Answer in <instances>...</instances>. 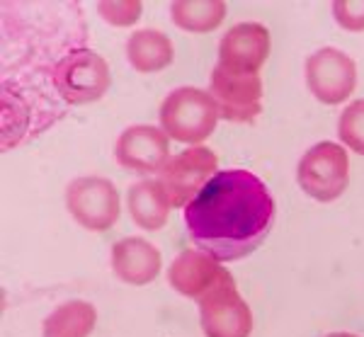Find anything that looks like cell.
Wrapping results in <instances>:
<instances>
[{
  "mask_svg": "<svg viewBox=\"0 0 364 337\" xmlns=\"http://www.w3.org/2000/svg\"><path fill=\"white\" fill-rule=\"evenodd\" d=\"M216 168H219V158L204 146H192L170 158L161 170V185L166 189L170 206L185 209L209 185V180L216 175Z\"/></svg>",
  "mask_w": 364,
  "mask_h": 337,
  "instance_id": "6",
  "label": "cell"
},
{
  "mask_svg": "<svg viewBox=\"0 0 364 337\" xmlns=\"http://www.w3.org/2000/svg\"><path fill=\"white\" fill-rule=\"evenodd\" d=\"M277 204L265 182L248 170H224L185 206V228L202 252L233 262L265 243Z\"/></svg>",
  "mask_w": 364,
  "mask_h": 337,
  "instance_id": "1",
  "label": "cell"
},
{
  "mask_svg": "<svg viewBox=\"0 0 364 337\" xmlns=\"http://www.w3.org/2000/svg\"><path fill=\"white\" fill-rule=\"evenodd\" d=\"M272 37L260 22H238L219 41V68L233 75H260L269 58Z\"/></svg>",
  "mask_w": 364,
  "mask_h": 337,
  "instance_id": "9",
  "label": "cell"
},
{
  "mask_svg": "<svg viewBox=\"0 0 364 337\" xmlns=\"http://www.w3.org/2000/svg\"><path fill=\"white\" fill-rule=\"evenodd\" d=\"M219 260L202 250H185L173 260L168 269V282L178 294L187 299H199L204 291L214 284L216 277L221 274Z\"/></svg>",
  "mask_w": 364,
  "mask_h": 337,
  "instance_id": "13",
  "label": "cell"
},
{
  "mask_svg": "<svg viewBox=\"0 0 364 337\" xmlns=\"http://www.w3.org/2000/svg\"><path fill=\"white\" fill-rule=\"evenodd\" d=\"M211 97L219 114L233 124H250L262 112V78L260 75H233L216 66L211 73Z\"/></svg>",
  "mask_w": 364,
  "mask_h": 337,
  "instance_id": "10",
  "label": "cell"
},
{
  "mask_svg": "<svg viewBox=\"0 0 364 337\" xmlns=\"http://www.w3.org/2000/svg\"><path fill=\"white\" fill-rule=\"evenodd\" d=\"M127 202L132 221L144 230H161L168 223L170 199L161 180H141L134 187H129Z\"/></svg>",
  "mask_w": 364,
  "mask_h": 337,
  "instance_id": "14",
  "label": "cell"
},
{
  "mask_svg": "<svg viewBox=\"0 0 364 337\" xmlns=\"http://www.w3.org/2000/svg\"><path fill=\"white\" fill-rule=\"evenodd\" d=\"M306 85L318 102L343 105L357 87L355 61L336 46H323L306 61Z\"/></svg>",
  "mask_w": 364,
  "mask_h": 337,
  "instance_id": "8",
  "label": "cell"
},
{
  "mask_svg": "<svg viewBox=\"0 0 364 337\" xmlns=\"http://www.w3.org/2000/svg\"><path fill=\"white\" fill-rule=\"evenodd\" d=\"M338 136L350 151L364 156V100H355L338 119Z\"/></svg>",
  "mask_w": 364,
  "mask_h": 337,
  "instance_id": "18",
  "label": "cell"
},
{
  "mask_svg": "<svg viewBox=\"0 0 364 337\" xmlns=\"http://www.w3.org/2000/svg\"><path fill=\"white\" fill-rule=\"evenodd\" d=\"M141 8L144 5L139 0H112V3L105 0V3H97L100 17L112 27H132L141 17Z\"/></svg>",
  "mask_w": 364,
  "mask_h": 337,
  "instance_id": "19",
  "label": "cell"
},
{
  "mask_svg": "<svg viewBox=\"0 0 364 337\" xmlns=\"http://www.w3.org/2000/svg\"><path fill=\"white\" fill-rule=\"evenodd\" d=\"M199 321L207 337H250L252 311L240 296L236 279L221 269L214 284L197 299Z\"/></svg>",
  "mask_w": 364,
  "mask_h": 337,
  "instance_id": "4",
  "label": "cell"
},
{
  "mask_svg": "<svg viewBox=\"0 0 364 337\" xmlns=\"http://www.w3.org/2000/svg\"><path fill=\"white\" fill-rule=\"evenodd\" d=\"M66 206L73 221L87 230H107L119 221V192L105 177H78L70 182Z\"/></svg>",
  "mask_w": 364,
  "mask_h": 337,
  "instance_id": "7",
  "label": "cell"
},
{
  "mask_svg": "<svg viewBox=\"0 0 364 337\" xmlns=\"http://www.w3.org/2000/svg\"><path fill=\"white\" fill-rule=\"evenodd\" d=\"M296 180L299 187L316 202H336L350 185L348 151L333 141H321L301 156L296 168Z\"/></svg>",
  "mask_w": 364,
  "mask_h": 337,
  "instance_id": "5",
  "label": "cell"
},
{
  "mask_svg": "<svg viewBox=\"0 0 364 337\" xmlns=\"http://www.w3.org/2000/svg\"><path fill=\"white\" fill-rule=\"evenodd\" d=\"M127 58L139 73L166 70L175 58L173 41L161 29H136L127 41Z\"/></svg>",
  "mask_w": 364,
  "mask_h": 337,
  "instance_id": "15",
  "label": "cell"
},
{
  "mask_svg": "<svg viewBox=\"0 0 364 337\" xmlns=\"http://www.w3.org/2000/svg\"><path fill=\"white\" fill-rule=\"evenodd\" d=\"M333 17L348 32H364V0H336Z\"/></svg>",
  "mask_w": 364,
  "mask_h": 337,
  "instance_id": "20",
  "label": "cell"
},
{
  "mask_svg": "<svg viewBox=\"0 0 364 337\" xmlns=\"http://www.w3.org/2000/svg\"><path fill=\"white\" fill-rule=\"evenodd\" d=\"M326 337H357V335H352V333H331V335H326Z\"/></svg>",
  "mask_w": 364,
  "mask_h": 337,
  "instance_id": "21",
  "label": "cell"
},
{
  "mask_svg": "<svg viewBox=\"0 0 364 337\" xmlns=\"http://www.w3.org/2000/svg\"><path fill=\"white\" fill-rule=\"evenodd\" d=\"M219 107L209 90L182 85L173 90L161 105V124L173 141L199 146L214 134L219 122Z\"/></svg>",
  "mask_w": 364,
  "mask_h": 337,
  "instance_id": "2",
  "label": "cell"
},
{
  "mask_svg": "<svg viewBox=\"0 0 364 337\" xmlns=\"http://www.w3.org/2000/svg\"><path fill=\"white\" fill-rule=\"evenodd\" d=\"M170 17L175 27L185 32H214L226 17V3L224 0H178L170 5Z\"/></svg>",
  "mask_w": 364,
  "mask_h": 337,
  "instance_id": "17",
  "label": "cell"
},
{
  "mask_svg": "<svg viewBox=\"0 0 364 337\" xmlns=\"http://www.w3.org/2000/svg\"><path fill=\"white\" fill-rule=\"evenodd\" d=\"M114 156L122 168L134 170V173H161L170 161L168 134L149 124L129 127L117 141Z\"/></svg>",
  "mask_w": 364,
  "mask_h": 337,
  "instance_id": "11",
  "label": "cell"
},
{
  "mask_svg": "<svg viewBox=\"0 0 364 337\" xmlns=\"http://www.w3.org/2000/svg\"><path fill=\"white\" fill-rule=\"evenodd\" d=\"M163 264L161 250L144 238H124L112 247V269L124 284L144 287L158 277Z\"/></svg>",
  "mask_w": 364,
  "mask_h": 337,
  "instance_id": "12",
  "label": "cell"
},
{
  "mask_svg": "<svg viewBox=\"0 0 364 337\" xmlns=\"http://www.w3.org/2000/svg\"><path fill=\"white\" fill-rule=\"evenodd\" d=\"M51 82L63 102L80 107V105L97 102L107 92V87L112 85V73L102 56L80 46V49H70L54 63Z\"/></svg>",
  "mask_w": 364,
  "mask_h": 337,
  "instance_id": "3",
  "label": "cell"
},
{
  "mask_svg": "<svg viewBox=\"0 0 364 337\" xmlns=\"http://www.w3.org/2000/svg\"><path fill=\"white\" fill-rule=\"evenodd\" d=\"M97 323V311L87 301H66L42 325L44 337H90Z\"/></svg>",
  "mask_w": 364,
  "mask_h": 337,
  "instance_id": "16",
  "label": "cell"
}]
</instances>
